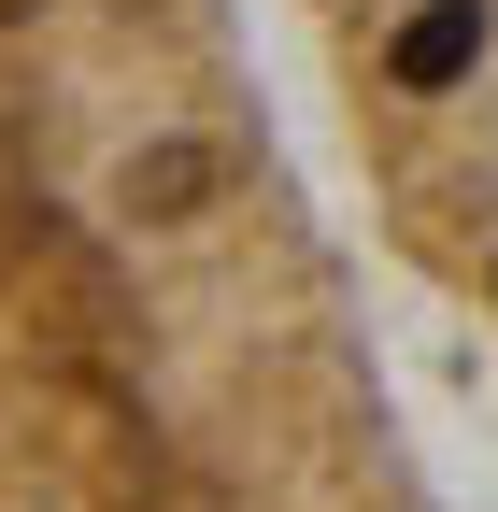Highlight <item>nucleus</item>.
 <instances>
[{"instance_id":"f03ea898","label":"nucleus","mask_w":498,"mask_h":512,"mask_svg":"<svg viewBox=\"0 0 498 512\" xmlns=\"http://www.w3.org/2000/svg\"><path fill=\"white\" fill-rule=\"evenodd\" d=\"M399 271L498 342V0H299Z\"/></svg>"},{"instance_id":"f257e3e1","label":"nucleus","mask_w":498,"mask_h":512,"mask_svg":"<svg viewBox=\"0 0 498 512\" xmlns=\"http://www.w3.org/2000/svg\"><path fill=\"white\" fill-rule=\"evenodd\" d=\"M0 512H456L242 0H0Z\"/></svg>"}]
</instances>
